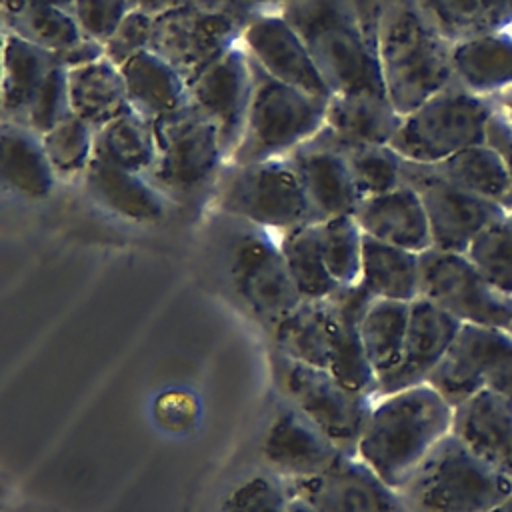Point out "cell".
Returning a JSON list of instances; mask_svg holds the SVG:
<instances>
[{"mask_svg":"<svg viewBox=\"0 0 512 512\" xmlns=\"http://www.w3.org/2000/svg\"><path fill=\"white\" fill-rule=\"evenodd\" d=\"M376 56L386 94L402 116L454 82L452 42L424 18L414 0H396L388 8Z\"/></svg>","mask_w":512,"mask_h":512,"instance_id":"3957f363","label":"cell"},{"mask_svg":"<svg viewBox=\"0 0 512 512\" xmlns=\"http://www.w3.org/2000/svg\"><path fill=\"white\" fill-rule=\"evenodd\" d=\"M280 14L304 40L332 94H386L352 0H290Z\"/></svg>","mask_w":512,"mask_h":512,"instance_id":"277c9868","label":"cell"},{"mask_svg":"<svg viewBox=\"0 0 512 512\" xmlns=\"http://www.w3.org/2000/svg\"><path fill=\"white\" fill-rule=\"evenodd\" d=\"M460 328L462 322L434 302L422 296L412 300L402 356L396 368L378 380V396L426 384Z\"/></svg>","mask_w":512,"mask_h":512,"instance_id":"44dd1931","label":"cell"},{"mask_svg":"<svg viewBox=\"0 0 512 512\" xmlns=\"http://www.w3.org/2000/svg\"><path fill=\"white\" fill-rule=\"evenodd\" d=\"M94 156L130 172L146 174L156 160L154 126L134 110L96 130Z\"/></svg>","mask_w":512,"mask_h":512,"instance_id":"e575fe53","label":"cell"},{"mask_svg":"<svg viewBox=\"0 0 512 512\" xmlns=\"http://www.w3.org/2000/svg\"><path fill=\"white\" fill-rule=\"evenodd\" d=\"M452 434L512 482V398L482 390L454 408Z\"/></svg>","mask_w":512,"mask_h":512,"instance_id":"cb8c5ba5","label":"cell"},{"mask_svg":"<svg viewBox=\"0 0 512 512\" xmlns=\"http://www.w3.org/2000/svg\"><path fill=\"white\" fill-rule=\"evenodd\" d=\"M250 64L252 102L244 132L230 158L232 164L286 158L320 132L326 122L328 100L272 78L252 58Z\"/></svg>","mask_w":512,"mask_h":512,"instance_id":"ba28073f","label":"cell"},{"mask_svg":"<svg viewBox=\"0 0 512 512\" xmlns=\"http://www.w3.org/2000/svg\"><path fill=\"white\" fill-rule=\"evenodd\" d=\"M488 30H512V0H488Z\"/></svg>","mask_w":512,"mask_h":512,"instance_id":"681fc988","label":"cell"},{"mask_svg":"<svg viewBox=\"0 0 512 512\" xmlns=\"http://www.w3.org/2000/svg\"><path fill=\"white\" fill-rule=\"evenodd\" d=\"M128 12V0H76L72 10L84 36L100 44L112 36Z\"/></svg>","mask_w":512,"mask_h":512,"instance_id":"f6af8a7d","label":"cell"},{"mask_svg":"<svg viewBox=\"0 0 512 512\" xmlns=\"http://www.w3.org/2000/svg\"><path fill=\"white\" fill-rule=\"evenodd\" d=\"M0 122L28 126L46 134L70 112L68 70L34 44L2 32Z\"/></svg>","mask_w":512,"mask_h":512,"instance_id":"30bf717a","label":"cell"},{"mask_svg":"<svg viewBox=\"0 0 512 512\" xmlns=\"http://www.w3.org/2000/svg\"><path fill=\"white\" fill-rule=\"evenodd\" d=\"M252 64L242 40L188 84V102L216 128L230 162L252 102Z\"/></svg>","mask_w":512,"mask_h":512,"instance_id":"2e32d148","label":"cell"},{"mask_svg":"<svg viewBox=\"0 0 512 512\" xmlns=\"http://www.w3.org/2000/svg\"><path fill=\"white\" fill-rule=\"evenodd\" d=\"M152 28V18L136 10H130L118 24V28L112 32V36L104 42V56L118 68L124 66L130 58L150 48Z\"/></svg>","mask_w":512,"mask_h":512,"instance_id":"ee69618b","label":"cell"},{"mask_svg":"<svg viewBox=\"0 0 512 512\" xmlns=\"http://www.w3.org/2000/svg\"><path fill=\"white\" fill-rule=\"evenodd\" d=\"M488 144H492L504 156L512 174V126L508 124L498 106L488 124Z\"/></svg>","mask_w":512,"mask_h":512,"instance_id":"c3c4849f","label":"cell"},{"mask_svg":"<svg viewBox=\"0 0 512 512\" xmlns=\"http://www.w3.org/2000/svg\"><path fill=\"white\" fill-rule=\"evenodd\" d=\"M20 512H36V510H20Z\"/></svg>","mask_w":512,"mask_h":512,"instance_id":"680465c9","label":"cell"},{"mask_svg":"<svg viewBox=\"0 0 512 512\" xmlns=\"http://www.w3.org/2000/svg\"><path fill=\"white\" fill-rule=\"evenodd\" d=\"M396 0H352L354 4V12L358 16L360 28L364 32L366 42L370 44V48L376 52V44H378V32H380V24L384 20V14L388 12V8L394 4Z\"/></svg>","mask_w":512,"mask_h":512,"instance_id":"bcb514c9","label":"cell"},{"mask_svg":"<svg viewBox=\"0 0 512 512\" xmlns=\"http://www.w3.org/2000/svg\"><path fill=\"white\" fill-rule=\"evenodd\" d=\"M354 218L366 236L410 252L432 248L430 226L418 192L402 182L398 188L360 198Z\"/></svg>","mask_w":512,"mask_h":512,"instance_id":"d4e9b609","label":"cell"},{"mask_svg":"<svg viewBox=\"0 0 512 512\" xmlns=\"http://www.w3.org/2000/svg\"><path fill=\"white\" fill-rule=\"evenodd\" d=\"M320 240L326 266L338 284L360 280L364 232L354 214H342L320 222Z\"/></svg>","mask_w":512,"mask_h":512,"instance_id":"ab89813d","label":"cell"},{"mask_svg":"<svg viewBox=\"0 0 512 512\" xmlns=\"http://www.w3.org/2000/svg\"><path fill=\"white\" fill-rule=\"evenodd\" d=\"M420 296L462 324L512 328V296L494 288L462 252H420Z\"/></svg>","mask_w":512,"mask_h":512,"instance_id":"7c38bea8","label":"cell"},{"mask_svg":"<svg viewBox=\"0 0 512 512\" xmlns=\"http://www.w3.org/2000/svg\"><path fill=\"white\" fill-rule=\"evenodd\" d=\"M80 180L96 206L126 222L160 224L172 214L174 206L146 174L124 170L98 156L92 158Z\"/></svg>","mask_w":512,"mask_h":512,"instance_id":"603a6c76","label":"cell"},{"mask_svg":"<svg viewBox=\"0 0 512 512\" xmlns=\"http://www.w3.org/2000/svg\"><path fill=\"white\" fill-rule=\"evenodd\" d=\"M252 16L262 12H280L290 0H238Z\"/></svg>","mask_w":512,"mask_h":512,"instance_id":"816d5d0a","label":"cell"},{"mask_svg":"<svg viewBox=\"0 0 512 512\" xmlns=\"http://www.w3.org/2000/svg\"><path fill=\"white\" fill-rule=\"evenodd\" d=\"M242 44L250 58L272 78L306 94L330 100L324 82L304 40L280 12L256 14L242 30Z\"/></svg>","mask_w":512,"mask_h":512,"instance_id":"d6986e66","label":"cell"},{"mask_svg":"<svg viewBox=\"0 0 512 512\" xmlns=\"http://www.w3.org/2000/svg\"><path fill=\"white\" fill-rule=\"evenodd\" d=\"M42 2H48V4H52V6H58V8H64V10L72 12L76 0H42Z\"/></svg>","mask_w":512,"mask_h":512,"instance_id":"11a10c76","label":"cell"},{"mask_svg":"<svg viewBox=\"0 0 512 512\" xmlns=\"http://www.w3.org/2000/svg\"><path fill=\"white\" fill-rule=\"evenodd\" d=\"M58 58V62L66 68V70H72V68H78V66H84V64H90L94 60H100L104 58V44L84 36L80 42L72 44L70 48L54 54Z\"/></svg>","mask_w":512,"mask_h":512,"instance_id":"7dc6e473","label":"cell"},{"mask_svg":"<svg viewBox=\"0 0 512 512\" xmlns=\"http://www.w3.org/2000/svg\"><path fill=\"white\" fill-rule=\"evenodd\" d=\"M270 366L278 394L326 432L344 454L356 456L376 398L352 390L328 368L304 364L274 350Z\"/></svg>","mask_w":512,"mask_h":512,"instance_id":"8fae6325","label":"cell"},{"mask_svg":"<svg viewBox=\"0 0 512 512\" xmlns=\"http://www.w3.org/2000/svg\"><path fill=\"white\" fill-rule=\"evenodd\" d=\"M334 316L328 298L302 300L268 334L272 350L292 360L328 368Z\"/></svg>","mask_w":512,"mask_h":512,"instance_id":"f546056e","label":"cell"},{"mask_svg":"<svg viewBox=\"0 0 512 512\" xmlns=\"http://www.w3.org/2000/svg\"><path fill=\"white\" fill-rule=\"evenodd\" d=\"M214 200L218 212L276 234L322 222L308 204L288 158L248 164L228 162L218 180Z\"/></svg>","mask_w":512,"mask_h":512,"instance_id":"9c48e42d","label":"cell"},{"mask_svg":"<svg viewBox=\"0 0 512 512\" xmlns=\"http://www.w3.org/2000/svg\"><path fill=\"white\" fill-rule=\"evenodd\" d=\"M492 512H512V494H510L496 510H492Z\"/></svg>","mask_w":512,"mask_h":512,"instance_id":"9f6ffc18","label":"cell"},{"mask_svg":"<svg viewBox=\"0 0 512 512\" xmlns=\"http://www.w3.org/2000/svg\"><path fill=\"white\" fill-rule=\"evenodd\" d=\"M454 80L492 98L512 88V32H488L452 44Z\"/></svg>","mask_w":512,"mask_h":512,"instance_id":"83f0119b","label":"cell"},{"mask_svg":"<svg viewBox=\"0 0 512 512\" xmlns=\"http://www.w3.org/2000/svg\"><path fill=\"white\" fill-rule=\"evenodd\" d=\"M426 384L454 408L482 390L512 398V330L462 324Z\"/></svg>","mask_w":512,"mask_h":512,"instance_id":"4fadbf2b","label":"cell"},{"mask_svg":"<svg viewBox=\"0 0 512 512\" xmlns=\"http://www.w3.org/2000/svg\"><path fill=\"white\" fill-rule=\"evenodd\" d=\"M0 180L4 190L44 200L54 192L56 174L44 150L42 134L28 126L0 122Z\"/></svg>","mask_w":512,"mask_h":512,"instance_id":"484cf974","label":"cell"},{"mask_svg":"<svg viewBox=\"0 0 512 512\" xmlns=\"http://www.w3.org/2000/svg\"><path fill=\"white\" fill-rule=\"evenodd\" d=\"M286 512H320V510H316V508H314L310 502H306L304 498L292 494V500H290Z\"/></svg>","mask_w":512,"mask_h":512,"instance_id":"db71d44e","label":"cell"},{"mask_svg":"<svg viewBox=\"0 0 512 512\" xmlns=\"http://www.w3.org/2000/svg\"><path fill=\"white\" fill-rule=\"evenodd\" d=\"M402 114L386 94H332L324 126L344 144H390Z\"/></svg>","mask_w":512,"mask_h":512,"instance_id":"f1b7e54d","label":"cell"},{"mask_svg":"<svg viewBox=\"0 0 512 512\" xmlns=\"http://www.w3.org/2000/svg\"><path fill=\"white\" fill-rule=\"evenodd\" d=\"M244 22L184 4L154 20L150 50L190 84L218 56L242 40Z\"/></svg>","mask_w":512,"mask_h":512,"instance_id":"9a60e30c","label":"cell"},{"mask_svg":"<svg viewBox=\"0 0 512 512\" xmlns=\"http://www.w3.org/2000/svg\"><path fill=\"white\" fill-rule=\"evenodd\" d=\"M290 500V482L266 468H260L238 480L228 490L220 512H286Z\"/></svg>","mask_w":512,"mask_h":512,"instance_id":"b9f144b4","label":"cell"},{"mask_svg":"<svg viewBox=\"0 0 512 512\" xmlns=\"http://www.w3.org/2000/svg\"><path fill=\"white\" fill-rule=\"evenodd\" d=\"M424 18L452 44L488 34V0H414Z\"/></svg>","mask_w":512,"mask_h":512,"instance_id":"7bdbcfd3","label":"cell"},{"mask_svg":"<svg viewBox=\"0 0 512 512\" xmlns=\"http://www.w3.org/2000/svg\"><path fill=\"white\" fill-rule=\"evenodd\" d=\"M2 32L58 54L84 38L72 12L42 0H0Z\"/></svg>","mask_w":512,"mask_h":512,"instance_id":"1f68e13d","label":"cell"},{"mask_svg":"<svg viewBox=\"0 0 512 512\" xmlns=\"http://www.w3.org/2000/svg\"><path fill=\"white\" fill-rule=\"evenodd\" d=\"M494 98L478 96L456 80L402 116L390 146L408 162L436 164L486 144Z\"/></svg>","mask_w":512,"mask_h":512,"instance_id":"52a82bcc","label":"cell"},{"mask_svg":"<svg viewBox=\"0 0 512 512\" xmlns=\"http://www.w3.org/2000/svg\"><path fill=\"white\" fill-rule=\"evenodd\" d=\"M510 32H512V30H510Z\"/></svg>","mask_w":512,"mask_h":512,"instance_id":"91938a15","label":"cell"},{"mask_svg":"<svg viewBox=\"0 0 512 512\" xmlns=\"http://www.w3.org/2000/svg\"><path fill=\"white\" fill-rule=\"evenodd\" d=\"M290 488L320 512H408L398 488L352 454H342L316 476L290 482Z\"/></svg>","mask_w":512,"mask_h":512,"instance_id":"ac0fdd59","label":"cell"},{"mask_svg":"<svg viewBox=\"0 0 512 512\" xmlns=\"http://www.w3.org/2000/svg\"><path fill=\"white\" fill-rule=\"evenodd\" d=\"M492 98H494L496 106L500 108V112L504 114V118L508 120V124L512 126V88H508V90H504V92H500Z\"/></svg>","mask_w":512,"mask_h":512,"instance_id":"f5cc1de1","label":"cell"},{"mask_svg":"<svg viewBox=\"0 0 512 512\" xmlns=\"http://www.w3.org/2000/svg\"><path fill=\"white\" fill-rule=\"evenodd\" d=\"M156 160L146 178L174 208L196 210L214 196L228 164L218 128L190 102L152 122Z\"/></svg>","mask_w":512,"mask_h":512,"instance_id":"5b68a950","label":"cell"},{"mask_svg":"<svg viewBox=\"0 0 512 512\" xmlns=\"http://www.w3.org/2000/svg\"><path fill=\"white\" fill-rule=\"evenodd\" d=\"M508 218H510V222H512V208L508 210Z\"/></svg>","mask_w":512,"mask_h":512,"instance_id":"6f0895ef","label":"cell"},{"mask_svg":"<svg viewBox=\"0 0 512 512\" xmlns=\"http://www.w3.org/2000/svg\"><path fill=\"white\" fill-rule=\"evenodd\" d=\"M70 112L94 130L130 110L122 72L106 56L68 70Z\"/></svg>","mask_w":512,"mask_h":512,"instance_id":"4dcf8cb0","label":"cell"},{"mask_svg":"<svg viewBox=\"0 0 512 512\" xmlns=\"http://www.w3.org/2000/svg\"><path fill=\"white\" fill-rule=\"evenodd\" d=\"M94 138L96 130L76 114H68L42 134L44 150L58 180L72 182L84 176L94 158Z\"/></svg>","mask_w":512,"mask_h":512,"instance_id":"74e56055","label":"cell"},{"mask_svg":"<svg viewBox=\"0 0 512 512\" xmlns=\"http://www.w3.org/2000/svg\"><path fill=\"white\" fill-rule=\"evenodd\" d=\"M340 144L360 198L390 192L404 182V158L390 144Z\"/></svg>","mask_w":512,"mask_h":512,"instance_id":"f35d334b","label":"cell"},{"mask_svg":"<svg viewBox=\"0 0 512 512\" xmlns=\"http://www.w3.org/2000/svg\"><path fill=\"white\" fill-rule=\"evenodd\" d=\"M130 10H136L152 20L180 8L186 4V0H128Z\"/></svg>","mask_w":512,"mask_h":512,"instance_id":"f907efd6","label":"cell"},{"mask_svg":"<svg viewBox=\"0 0 512 512\" xmlns=\"http://www.w3.org/2000/svg\"><path fill=\"white\" fill-rule=\"evenodd\" d=\"M360 282L376 298L412 302L420 296V254L364 234Z\"/></svg>","mask_w":512,"mask_h":512,"instance_id":"d6a6232c","label":"cell"},{"mask_svg":"<svg viewBox=\"0 0 512 512\" xmlns=\"http://www.w3.org/2000/svg\"><path fill=\"white\" fill-rule=\"evenodd\" d=\"M262 468L288 482L316 476L344 452L306 414L286 398H278L260 436Z\"/></svg>","mask_w":512,"mask_h":512,"instance_id":"e0dca14e","label":"cell"},{"mask_svg":"<svg viewBox=\"0 0 512 512\" xmlns=\"http://www.w3.org/2000/svg\"><path fill=\"white\" fill-rule=\"evenodd\" d=\"M510 330H512V328H510Z\"/></svg>","mask_w":512,"mask_h":512,"instance_id":"94428289","label":"cell"},{"mask_svg":"<svg viewBox=\"0 0 512 512\" xmlns=\"http://www.w3.org/2000/svg\"><path fill=\"white\" fill-rule=\"evenodd\" d=\"M278 242L302 300L326 298L340 286L324 260L320 222L280 232Z\"/></svg>","mask_w":512,"mask_h":512,"instance_id":"d590c367","label":"cell"},{"mask_svg":"<svg viewBox=\"0 0 512 512\" xmlns=\"http://www.w3.org/2000/svg\"><path fill=\"white\" fill-rule=\"evenodd\" d=\"M440 176L482 198L512 208V174L504 156L492 144H478L430 164Z\"/></svg>","mask_w":512,"mask_h":512,"instance_id":"836d02e7","label":"cell"},{"mask_svg":"<svg viewBox=\"0 0 512 512\" xmlns=\"http://www.w3.org/2000/svg\"><path fill=\"white\" fill-rule=\"evenodd\" d=\"M466 256L494 288L512 296V222L508 216L484 228Z\"/></svg>","mask_w":512,"mask_h":512,"instance_id":"60d3db41","label":"cell"},{"mask_svg":"<svg viewBox=\"0 0 512 512\" xmlns=\"http://www.w3.org/2000/svg\"><path fill=\"white\" fill-rule=\"evenodd\" d=\"M402 180L410 184L422 200L432 248L466 254L472 240L484 228L508 216L502 204L456 186L430 164L404 160Z\"/></svg>","mask_w":512,"mask_h":512,"instance_id":"5bb4252c","label":"cell"},{"mask_svg":"<svg viewBox=\"0 0 512 512\" xmlns=\"http://www.w3.org/2000/svg\"><path fill=\"white\" fill-rule=\"evenodd\" d=\"M452 420L454 406L430 384L378 396L356 456L390 486L400 488L452 432Z\"/></svg>","mask_w":512,"mask_h":512,"instance_id":"7a4b0ae2","label":"cell"},{"mask_svg":"<svg viewBox=\"0 0 512 512\" xmlns=\"http://www.w3.org/2000/svg\"><path fill=\"white\" fill-rule=\"evenodd\" d=\"M130 110L156 122L188 102V82L154 50H144L120 66Z\"/></svg>","mask_w":512,"mask_h":512,"instance_id":"4316f807","label":"cell"},{"mask_svg":"<svg viewBox=\"0 0 512 512\" xmlns=\"http://www.w3.org/2000/svg\"><path fill=\"white\" fill-rule=\"evenodd\" d=\"M208 242L226 292L266 332L302 302L276 232L218 212Z\"/></svg>","mask_w":512,"mask_h":512,"instance_id":"6da1fadb","label":"cell"},{"mask_svg":"<svg viewBox=\"0 0 512 512\" xmlns=\"http://www.w3.org/2000/svg\"><path fill=\"white\" fill-rule=\"evenodd\" d=\"M334 316L332 352L328 370L346 386L356 392L378 396V376L366 356L360 324L364 314L376 296L358 280L352 284H340L330 296H326Z\"/></svg>","mask_w":512,"mask_h":512,"instance_id":"7402d4cb","label":"cell"},{"mask_svg":"<svg viewBox=\"0 0 512 512\" xmlns=\"http://www.w3.org/2000/svg\"><path fill=\"white\" fill-rule=\"evenodd\" d=\"M286 158L320 220L354 214L360 196L354 188L342 144L330 128L322 126L320 132Z\"/></svg>","mask_w":512,"mask_h":512,"instance_id":"ffe728a7","label":"cell"},{"mask_svg":"<svg viewBox=\"0 0 512 512\" xmlns=\"http://www.w3.org/2000/svg\"><path fill=\"white\" fill-rule=\"evenodd\" d=\"M410 304L412 302L376 298L362 318V344L378 380L390 374L402 356Z\"/></svg>","mask_w":512,"mask_h":512,"instance_id":"8d00e7d4","label":"cell"},{"mask_svg":"<svg viewBox=\"0 0 512 512\" xmlns=\"http://www.w3.org/2000/svg\"><path fill=\"white\" fill-rule=\"evenodd\" d=\"M398 492L408 512H492L512 494V482L450 432Z\"/></svg>","mask_w":512,"mask_h":512,"instance_id":"8992f818","label":"cell"}]
</instances>
